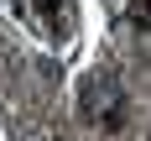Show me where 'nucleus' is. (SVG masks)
<instances>
[{"instance_id":"f257e3e1","label":"nucleus","mask_w":151,"mask_h":141,"mask_svg":"<svg viewBox=\"0 0 151 141\" xmlns=\"http://www.w3.org/2000/svg\"><path fill=\"white\" fill-rule=\"evenodd\" d=\"M78 105H83V120L104 125V131H115V125L125 120V89H120L109 73H99V78H94L89 89H83V99H78Z\"/></svg>"},{"instance_id":"f03ea898","label":"nucleus","mask_w":151,"mask_h":141,"mask_svg":"<svg viewBox=\"0 0 151 141\" xmlns=\"http://www.w3.org/2000/svg\"><path fill=\"white\" fill-rule=\"evenodd\" d=\"M130 21H141V26H151V0H136V11H130Z\"/></svg>"}]
</instances>
